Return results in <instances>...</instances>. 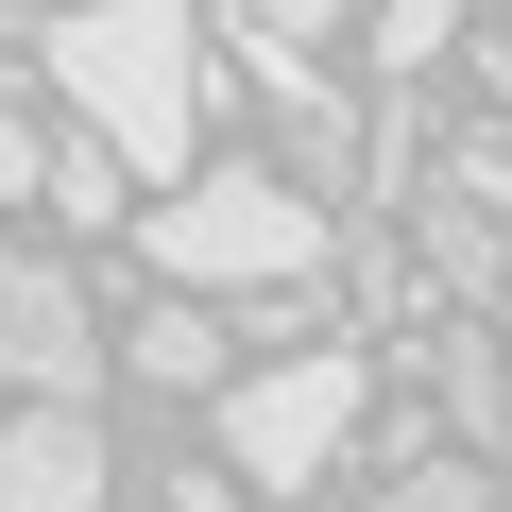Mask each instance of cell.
<instances>
[{
    "instance_id": "6da1fadb",
    "label": "cell",
    "mask_w": 512,
    "mask_h": 512,
    "mask_svg": "<svg viewBox=\"0 0 512 512\" xmlns=\"http://www.w3.org/2000/svg\"><path fill=\"white\" fill-rule=\"evenodd\" d=\"M35 69L69 86V120L137 188L188 171V137H205V35H188V0H52V18H35Z\"/></svg>"
},
{
    "instance_id": "7a4b0ae2",
    "label": "cell",
    "mask_w": 512,
    "mask_h": 512,
    "mask_svg": "<svg viewBox=\"0 0 512 512\" xmlns=\"http://www.w3.org/2000/svg\"><path fill=\"white\" fill-rule=\"evenodd\" d=\"M137 239H154L171 291H308L325 274V188H291V171H171L137 205Z\"/></svg>"
},
{
    "instance_id": "3957f363",
    "label": "cell",
    "mask_w": 512,
    "mask_h": 512,
    "mask_svg": "<svg viewBox=\"0 0 512 512\" xmlns=\"http://www.w3.org/2000/svg\"><path fill=\"white\" fill-rule=\"evenodd\" d=\"M359 410H376L359 342H291L274 376H239V393H222V478H239V495H308V478L359 461Z\"/></svg>"
},
{
    "instance_id": "277c9868",
    "label": "cell",
    "mask_w": 512,
    "mask_h": 512,
    "mask_svg": "<svg viewBox=\"0 0 512 512\" xmlns=\"http://www.w3.org/2000/svg\"><path fill=\"white\" fill-rule=\"evenodd\" d=\"M86 376H103L86 274H69V256H18V239H0V393H86Z\"/></svg>"
},
{
    "instance_id": "5b68a950",
    "label": "cell",
    "mask_w": 512,
    "mask_h": 512,
    "mask_svg": "<svg viewBox=\"0 0 512 512\" xmlns=\"http://www.w3.org/2000/svg\"><path fill=\"white\" fill-rule=\"evenodd\" d=\"M0 512H103V427H86V393H18V410H0Z\"/></svg>"
},
{
    "instance_id": "8992f818",
    "label": "cell",
    "mask_w": 512,
    "mask_h": 512,
    "mask_svg": "<svg viewBox=\"0 0 512 512\" xmlns=\"http://www.w3.org/2000/svg\"><path fill=\"white\" fill-rule=\"evenodd\" d=\"M120 188H137V171H120L103 137H52V154H35V205H52V222H137Z\"/></svg>"
},
{
    "instance_id": "52a82bcc",
    "label": "cell",
    "mask_w": 512,
    "mask_h": 512,
    "mask_svg": "<svg viewBox=\"0 0 512 512\" xmlns=\"http://www.w3.org/2000/svg\"><path fill=\"white\" fill-rule=\"evenodd\" d=\"M120 359H137V376H171V393H205V376H222V325H205V308H188V291H154V308H137V342H120Z\"/></svg>"
},
{
    "instance_id": "ba28073f",
    "label": "cell",
    "mask_w": 512,
    "mask_h": 512,
    "mask_svg": "<svg viewBox=\"0 0 512 512\" xmlns=\"http://www.w3.org/2000/svg\"><path fill=\"white\" fill-rule=\"evenodd\" d=\"M444 35H461V0H376V69H410V86H427V52H444Z\"/></svg>"
},
{
    "instance_id": "9c48e42d",
    "label": "cell",
    "mask_w": 512,
    "mask_h": 512,
    "mask_svg": "<svg viewBox=\"0 0 512 512\" xmlns=\"http://www.w3.org/2000/svg\"><path fill=\"white\" fill-rule=\"evenodd\" d=\"M376 512H495V478L478 461H410V478H376Z\"/></svg>"
},
{
    "instance_id": "30bf717a",
    "label": "cell",
    "mask_w": 512,
    "mask_h": 512,
    "mask_svg": "<svg viewBox=\"0 0 512 512\" xmlns=\"http://www.w3.org/2000/svg\"><path fill=\"white\" fill-rule=\"evenodd\" d=\"M325 18H342V0H239V35H256V52H325Z\"/></svg>"
},
{
    "instance_id": "8fae6325",
    "label": "cell",
    "mask_w": 512,
    "mask_h": 512,
    "mask_svg": "<svg viewBox=\"0 0 512 512\" xmlns=\"http://www.w3.org/2000/svg\"><path fill=\"white\" fill-rule=\"evenodd\" d=\"M444 393H461V427H495V342L478 325H444Z\"/></svg>"
},
{
    "instance_id": "7c38bea8",
    "label": "cell",
    "mask_w": 512,
    "mask_h": 512,
    "mask_svg": "<svg viewBox=\"0 0 512 512\" xmlns=\"http://www.w3.org/2000/svg\"><path fill=\"white\" fill-rule=\"evenodd\" d=\"M35 154H52V137H35L18 103H0V205H35Z\"/></svg>"
},
{
    "instance_id": "4fadbf2b",
    "label": "cell",
    "mask_w": 512,
    "mask_h": 512,
    "mask_svg": "<svg viewBox=\"0 0 512 512\" xmlns=\"http://www.w3.org/2000/svg\"><path fill=\"white\" fill-rule=\"evenodd\" d=\"M171 512H256V495H239L222 461H188V478H171Z\"/></svg>"
},
{
    "instance_id": "5bb4252c",
    "label": "cell",
    "mask_w": 512,
    "mask_h": 512,
    "mask_svg": "<svg viewBox=\"0 0 512 512\" xmlns=\"http://www.w3.org/2000/svg\"><path fill=\"white\" fill-rule=\"evenodd\" d=\"M18 18H52V0H0V35H18Z\"/></svg>"
},
{
    "instance_id": "9a60e30c",
    "label": "cell",
    "mask_w": 512,
    "mask_h": 512,
    "mask_svg": "<svg viewBox=\"0 0 512 512\" xmlns=\"http://www.w3.org/2000/svg\"><path fill=\"white\" fill-rule=\"evenodd\" d=\"M495 103H512V35H495Z\"/></svg>"
}]
</instances>
